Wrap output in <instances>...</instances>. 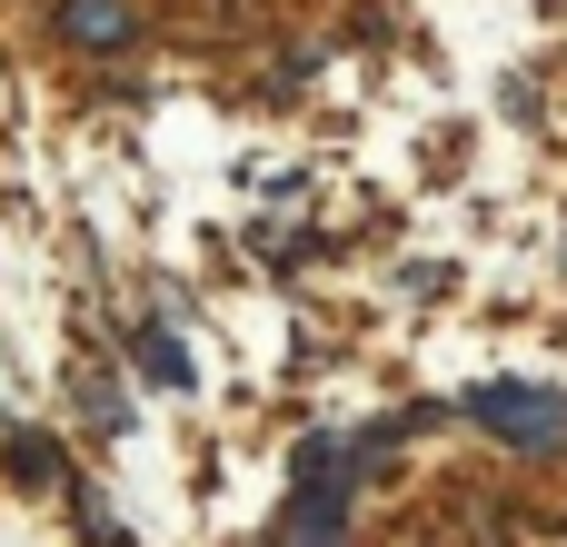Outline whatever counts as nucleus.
Wrapping results in <instances>:
<instances>
[{
	"mask_svg": "<svg viewBox=\"0 0 567 547\" xmlns=\"http://www.w3.org/2000/svg\"><path fill=\"white\" fill-rule=\"evenodd\" d=\"M349 528V478L329 488V478H299V498H289V547H339Z\"/></svg>",
	"mask_w": 567,
	"mask_h": 547,
	"instance_id": "3",
	"label": "nucleus"
},
{
	"mask_svg": "<svg viewBox=\"0 0 567 547\" xmlns=\"http://www.w3.org/2000/svg\"><path fill=\"white\" fill-rule=\"evenodd\" d=\"M130 359H140V379H150V389H189V349H179L169 329H140V339H130Z\"/></svg>",
	"mask_w": 567,
	"mask_h": 547,
	"instance_id": "5",
	"label": "nucleus"
},
{
	"mask_svg": "<svg viewBox=\"0 0 567 547\" xmlns=\"http://www.w3.org/2000/svg\"><path fill=\"white\" fill-rule=\"evenodd\" d=\"M0 458H10V478H20V488H60V438H50V429H10V448H0Z\"/></svg>",
	"mask_w": 567,
	"mask_h": 547,
	"instance_id": "4",
	"label": "nucleus"
},
{
	"mask_svg": "<svg viewBox=\"0 0 567 547\" xmlns=\"http://www.w3.org/2000/svg\"><path fill=\"white\" fill-rule=\"evenodd\" d=\"M60 40L70 50H130L140 40V10L130 0H60Z\"/></svg>",
	"mask_w": 567,
	"mask_h": 547,
	"instance_id": "2",
	"label": "nucleus"
},
{
	"mask_svg": "<svg viewBox=\"0 0 567 547\" xmlns=\"http://www.w3.org/2000/svg\"><path fill=\"white\" fill-rule=\"evenodd\" d=\"M468 419L498 429V438L528 448V458L567 448V389H538V379H488V389H468Z\"/></svg>",
	"mask_w": 567,
	"mask_h": 547,
	"instance_id": "1",
	"label": "nucleus"
}]
</instances>
